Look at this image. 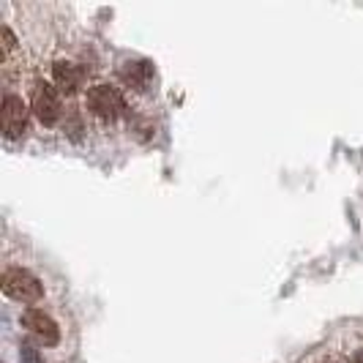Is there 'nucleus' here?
Returning <instances> with one entry per match:
<instances>
[{
  "label": "nucleus",
  "mask_w": 363,
  "mask_h": 363,
  "mask_svg": "<svg viewBox=\"0 0 363 363\" xmlns=\"http://www.w3.org/2000/svg\"><path fill=\"white\" fill-rule=\"evenodd\" d=\"M0 290L6 292L11 301H19V303H38L44 298L41 281L25 268H6L0 276Z\"/></svg>",
  "instance_id": "nucleus-1"
},
{
  "label": "nucleus",
  "mask_w": 363,
  "mask_h": 363,
  "mask_svg": "<svg viewBox=\"0 0 363 363\" xmlns=\"http://www.w3.org/2000/svg\"><path fill=\"white\" fill-rule=\"evenodd\" d=\"M85 104L91 109L96 118H101V121H118V118H123L126 115V99H123V93L118 91V88H112V85H93L88 96H85Z\"/></svg>",
  "instance_id": "nucleus-2"
},
{
  "label": "nucleus",
  "mask_w": 363,
  "mask_h": 363,
  "mask_svg": "<svg viewBox=\"0 0 363 363\" xmlns=\"http://www.w3.org/2000/svg\"><path fill=\"white\" fill-rule=\"evenodd\" d=\"M0 128H3V137L6 140H19L28 128V107L25 101L14 96V93H6L3 96V104H0Z\"/></svg>",
  "instance_id": "nucleus-3"
},
{
  "label": "nucleus",
  "mask_w": 363,
  "mask_h": 363,
  "mask_svg": "<svg viewBox=\"0 0 363 363\" xmlns=\"http://www.w3.org/2000/svg\"><path fill=\"white\" fill-rule=\"evenodd\" d=\"M19 325L25 328L30 336H36L41 345L55 347L60 342V328H57V323L41 309H25L19 314Z\"/></svg>",
  "instance_id": "nucleus-4"
},
{
  "label": "nucleus",
  "mask_w": 363,
  "mask_h": 363,
  "mask_svg": "<svg viewBox=\"0 0 363 363\" xmlns=\"http://www.w3.org/2000/svg\"><path fill=\"white\" fill-rule=\"evenodd\" d=\"M33 112L36 118L44 123V126H55L60 121V96H57V88L50 85V82H36L33 88Z\"/></svg>",
  "instance_id": "nucleus-5"
},
{
  "label": "nucleus",
  "mask_w": 363,
  "mask_h": 363,
  "mask_svg": "<svg viewBox=\"0 0 363 363\" xmlns=\"http://www.w3.org/2000/svg\"><path fill=\"white\" fill-rule=\"evenodd\" d=\"M52 79L57 91L72 96V93H77L85 85V69L72 63V60H57L52 66Z\"/></svg>",
  "instance_id": "nucleus-6"
},
{
  "label": "nucleus",
  "mask_w": 363,
  "mask_h": 363,
  "mask_svg": "<svg viewBox=\"0 0 363 363\" xmlns=\"http://www.w3.org/2000/svg\"><path fill=\"white\" fill-rule=\"evenodd\" d=\"M121 79L134 91H147L156 79V69L150 60H128L121 66Z\"/></svg>",
  "instance_id": "nucleus-7"
},
{
  "label": "nucleus",
  "mask_w": 363,
  "mask_h": 363,
  "mask_svg": "<svg viewBox=\"0 0 363 363\" xmlns=\"http://www.w3.org/2000/svg\"><path fill=\"white\" fill-rule=\"evenodd\" d=\"M0 36H3V60H9V55H11V50H14L17 38H14V33H11V28H9V25H3Z\"/></svg>",
  "instance_id": "nucleus-8"
},
{
  "label": "nucleus",
  "mask_w": 363,
  "mask_h": 363,
  "mask_svg": "<svg viewBox=\"0 0 363 363\" xmlns=\"http://www.w3.org/2000/svg\"><path fill=\"white\" fill-rule=\"evenodd\" d=\"M19 361L22 363H44L41 361V355H38V350L36 347H30V345L19 347Z\"/></svg>",
  "instance_id": "nucleus-9"
},
{
  "label": "nucleus",
  "mask_w": 363,
  "mask_h": 363,
  "mask_svg": "<svg viewBox=\"0 0 363 363\" xmlns=\"http://www.w3.org/2000/svg\"><path fill=\"white\" fill-rule=\"evenodd\" d=\"M350 363H363V350H361V352H355V358H352Z\"/></svg>",
  "instance_id": "nucleus-10"
},
{
  "label": "nucleus",
  "mask_w": 363,
  "mask_h": 363,
  "mask_svg": "<svg viewBox=\"0 0 363 363\" xmlns=\"http://www.w3.org/2000/svg\"><path fill=\"white\" fill-rule=\"evenodd\" d=\"M330 363H333V361H330Z\"/></svg>",
  "instance_id": "nucleus-11"
}]
</instances>
